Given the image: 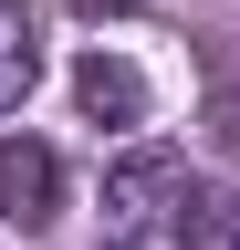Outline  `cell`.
Masks as SVG:
<instances>
[{
    "label": "cell",
    "instance_id": "obj_1",
    "mask_svg": "<svg viewBox=\"0 0 240 250\" xmlns=\"http://www.w3.org/2000/svg\"><path fill=\"white\" fill-rule=\"evenodd\" d=\"M0 219L11 229H52L63 219V156L52 146H32V136L0 146Z\"/></svg>",
    "mask_w": 240,
    "mask_h": 250
},
{
    "label": "cell",
    "instance_id": "obj_2",
    "mask_svg": "<svg viewBox=\"0 0 240 250\" xmlns=\"http://www.w3.org/2000/svg\"><path fill=\"white\" fill-rule=\"evenodd\" d=\"M167 198H188V156H177V146H136V156H115L105 208L126 219V229H136V219H157Z\"/></svg>",
    "mask_w": 240,
    "mask_h": 250
},
{
    "label": "cell",
    "instance_id": "obj_3",
    "mask_svg": "<svg viewBox=\"0 0 240 250\" xmlns=\"http://www.w3.org/2000/svg\"><path fill=\"white\" fill-rule=\"evenodd\" d=\"M73 104H84V125H146V73L126 52H84L73 62Z\"/></svg>",
    "mask_w": 240,
    "mask_h": 250
},
{
    "label": "cell",
    "instance_id": "obj_4",
    "mask_svg": "<svg viewBox=\"0 0 240 250\" xmlns=\"http://www.w3.org/2000/svg\"><path fill=\"white\" fill-rule=\"evenodd\" d=\"M32 83H42V21L21 11V0H0V115H11Z\"/></svg>",
    "mask_w": 240,
    "mask_h": 250
},
{
    "label": "cell",
    "instance_id": "obj_5",
    "mask_svg": "<svg viewBox=\"0 0 240 250\" xmlns=\"http://www.w3.org/2000/svg\"><path fill=\"white\" fill-rule=\"evenodd\" d=\"M177 250H240V198L188 188V198H177Z\"/></svg>",
    "mask_w": 240,
    "mask_h": 250
},
{
    "label": "cell",
    "instance_id": "obj_6",
    "mask_svg": "<svg viewBox=\"0 0 240 250\" xmlns=\"http://www.w3.org/2000/svg\"><path fill=\"white\" fill-rule=\"evenodd\" d=\"M84 21H126V11H146V0H73Z\"/></svg>",
    "mask_w": 240,
    "mask_h": 250
},
{
    "label": "cell",
    "instance_id": "obj_7",
    "mask_svg": "<svg viewBox=\"0 0 240 250\" xmlns=\"http://www.w3.org/2000/svg\"><path fill=\"white\" fill-rule=\"evenodd\" d=\"M115 250H126V240H115Z\"/></svg>",
    "mask_w": 240,
    "mask_h": 250
}]
</instances>
